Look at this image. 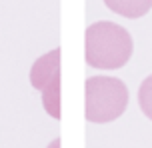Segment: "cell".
<instances>
[{
  "mask_svg": "<svg viewBox=\"0 0 152 148\" xmlns=\"http://www.w3.org/2000/svg\"><path fill=\"white\" fill-rule=\"evenodd\" d=\"M84 56L92 68H122L132 56V36L120 24L106 20L94 22L84 34Z\"/></svg>",
  "mask_w": 152,
  "mask_h": 148,
  "instance_id": "obj_1",
  "label": "cell"
},
{
  "mask_svg": "<svg viewBox=\"0 0 152 148\" xmlns=\"http://www.w3.org/2000/svg\"><path fill=\"white\" fill-rule=\"evenodd\" d=\"M104 4L124 18H140L150 12L152 0H104Z\"/></svg>",
  "mask_w": 152,
  "mask_h": 148,
  "instance_id": "obj_4",
  "label": "cell"
},
{
  "mask_svg": "<svg viewBox=\"0 0 152 148\" xmlns=\"http://www.w3.org/2000/svg\"><path fill=\"white\" fill-rule=\"evenodd\" d=\"M86 120L94 124H106L124 114L128 106V88L120 78L92 76L86 80Z\"/></svg>",
  "mask_w": 152,
  "mask_h": 148,
  "instance_id": "obj_2",
  "label": "cell"
},
{
  "mask_svg": "<svg viewBox=\"0 0 152 148\" xmlns=\"http://www.w3.org/2000/svg\"><path fill=\"white\" fill-rule=\"evenodd\" d=\"M48 148H60V140H54V142H52V144H50Z\"/></svg>",
  "mask_w": 152,
  "mask_h": 148,
  "instance_id": "obj_6",
  "label": "cell"
},
{
  "mask_svg": "<svg viewBox=\"0 0 152 148\" xmlns=\"http://www.w3.org/2000/svg\"><path fill=\"white\" fill-rule=\"evenodd\" d=\"M30 84L42 92V106L52 118L60 120V48L40 56L30 68Z\"/></svg>",
  "mask_w": 152,
  "mask_h": 148,
  "instance_id": "obj_3",
  "label": "cell"
},
{
  "mask_svg": "<svg viewBox=\"0 0 152 148\" xmlns=\"http://www.w3.org/2000/svg\"><path fill=\"white\" fill-rule=\"evenodd\" d=\"M138 104H140V110L144 112V116L152 120V74L144 78V82L138 88Z\"/></svg>",
  "mask_w": 152,
  "mask_h": 148,
  "instance_id": "obj_5",
  "label": "cell"
}]
</instances>
